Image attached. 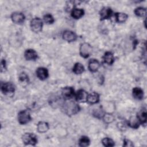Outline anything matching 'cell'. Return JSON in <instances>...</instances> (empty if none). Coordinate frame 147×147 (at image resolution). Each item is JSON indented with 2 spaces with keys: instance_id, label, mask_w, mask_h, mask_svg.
<instances>
[{
  "instance_id": "obj_1",
  "label": "cell",
  "mask_w": 147,
  "mask_h": 147,
  "mask_svg": "<svg viewBox=\"0 0 147 147\" xmlns=\"http://www.w3.org/2000/svg\"><path fill=\"white\" fill-rule=\"evenodd\" d=\"M79 105L72 100L65 103L63 106V110L68 115H75L79 112Z\"/></svg>"
},
{
  "instance_id": "obj_2",
  "label": "cell",
  "mask_w": 147,
  "mask_h": 147,
  "mask_svg": "<svg viewBox=\"0 0 147 147\" xmlns=\"http://www.w3.org/2000/svg\"><path fill=\"white\" fill-rule=\"evenodd\" d=\"M23 142L25 145H35L37 143V138L36 135L30 133H25L22 137Z\"/></svg>"
},
{
  "instance_id": "obj_3",
  "label": "cell",
  "mask_w": 147,
  "mask_h": 147,
  "mask_svg": "<svg viewBox=\"0 0 147 147\" xmlns=\"http://www.w3.org/2000/svg\"><path fill=\"white\" fill-rule=\"evenodd\" d=\"M31 120V117L29 112L26 110H22L19 112L18 114V122L21 125H25Z\"/></svg>"
},
{
  "instance_id": "obj_4",
  "label": "cell",
  "mask_w": 147,
  "mask_h": 147,
  "mask_svg": "<svg viewBox=\"0 0 147 147\" xmlns=\"http://www.w3.org/2000/svg\"><path fill=\"white\" fill-rule=\"evenodd\" d=\"M79 52L81 56L84 58H87L90 56L92 52V47L88 43H83L80 45Z\"/></svg>"
},
{
  "instance_id": "obj_5",
  "label": "cell",
  "mask_w": 147,
  "mask_h": 147,
  "mask_svg": "<svg viewBox=\"0 0 147 147\" xmlns=\"http://www.w3.org/2000/svg\"><path fill=\"white\" fill-rule=\"evenodd\" d=\"M30 28L32 31L38 33L42 30V22L40 18H34L30 21Z\"/></svg>"
},
{
  "instance_id": "obj_6",
  "label": "cell",
  "mask_w": 147,
  "mask_h": 147,
  "mask_svg": "<svg viewBox=\"0 0 147 147\" xmlns=\"http://www.w3.org/2000/svg\"><path fill=\"white\" fill-rule=\"evenodd\" d=\"M1 91L5 95L13 94L15 91L14 86L10 82H5L1 84Z\"/></svg>"
},
{
  "instance_id": "obj_7",
  "label": "cell",
  "mask_w": 147,
  "mask_h": 147,
  "mask_svg": "<svg viewBox=\"0 0 147 147\" xmlns=\"http://www.w3.org/2000/svg\"><path fill=\"white\" fill-rule=\"evenodd\" d=\"M61 95L65 100L70 99L75 95L74 89L72 87H65L62 89Z\"/></svg>"
},
{
  "instance_id": "obj_8",
  "label": "cell",
  "mask_w": 147,
  "mask_h": 147,
  "mask_svg": "<svg viewBox=\"0 0 147 147\" xmlns=\"http://www.w3.org/2000/svg\"><path fill=\"white\" fill-rule=\"evenodd\" d=\"M113 14V11L109 7H103L99 12L100 20H104L110 18Z\"/></svg>"
},
{
  "instance_id": "obj_9",
  "label": "cell",
  "mask_w": 147,
  "mask_h": 147,
  "mask_svg": "<svg viewBox=\"0 0 147 147\" xmlns=\"http://www.w3.org/2000/svg\"><path fill=\"white\" fill-rule=\"evenodd\" d=\"M12 21L17 24H20L24 22L25 17L24 14L20 12H14L11 16Z\"/></svg>"
},
{
  "instance_id": "obj_10",
  "label": "cell",
  "mask_w": 147,
  "mask_h": 147,
  "mask_svg": "<svg viewBox=\"0 0 147 147\" xmlns=\"http://www.w3.org/2000/svg\"><path fill=\"white\" fill-rule=\"evenodd\" d=\"M63 37L65 41L68 42H72L76 40L77 36L74 32L71 30H65L63 34Z\"/></svg>"
},
{
  "instance_id": "obj_11",
  "label": "cell",
  "mask_w": 147,
  "mask_h": 147,
  "mask_svg": "<svg viewBox=\"0 0 147 147\" xmlns=\"http://www.w3.org/2000/svg\"><path fill=\"white\" fill-rule=\"evenodd\" d=\"M75 99L77 101L84 102V101H87L88 94L84 90L80 89L76 92V93L75 94Z\"/></svg>"
},
{
  "instance_id": "obj_12",
  "label": "cell",
  "mask_w": 147,
  "mask_h": 147,
  "mask_svg": "<svg viewBox=\"0 0 147 147\" xmlns=\"http://www.w3.org/2000/svg\"><path fill=\"white\" fill-rule=\"evenodd\" d=\"M36 75L40 80H45L48 76V71L44 67H39L36 70Z\"/></svg>"
},
{
  "instance_id": "obj_13",
  "label": "cell",
  "mask_w": 147,
  "mask_h": 147,
  "mask_svg": "<svg viewBox=\"0 0 147 147\" xmlns=\"http://www.w3.org/2000/svg\"><path fill=\"white\" fill-rule=\"evenodd\" d=\"M24 56L27 60H35L37 58V53L34 49H28L25 51Z\"/></svg>"
},
{
  "instance_id": "obj_14",
  "label": "cell",
  "mask_w": 147,
  "mask_h": 147,
  "mask_svg": "<svg viewBox=\"0 0 147 147\" xmlns=\"http://www.w3.org/2000/svg\"><path fill=\"white\" fill-rule=\"evenodd\" d=\"M99 67L100 63L96 59H91L88 62V69L91 72H96L99 69Z\"/></svg>"
},
{
  "instance_id": "obj_15",
  "label": "cell",
  "mask_w": 147,
  "mask_h": 147,
  "mask_svg": "<svg viewBox=\"0 0 147 147\" xmlns=\"http://www.w3.org/2000/svg\"><path fill=\"white\" fill-rule=\"evenodd\" d=\"M99 100V95L98 93L93 92L88 94L87 98V101L90 104H95Z\"/></svg>"
},
{
  "instance_id": "obj_16",
  "label": "cell",
  "mask_w": 147,
  "mask_h": 147,
  "mask_svg": "<svg viewBox=\"0 0 147 147\" xmlns=\"http://www.w3.org/2000/svg\"><path fill=\"white\" fill-rule=\"evenodd\" d=\"M132 94L134 98L138 100L142 99L144 96L143 90L140 87H134L132 90Z\"/></svg>"
},
{
  "instance_id": "obj_17",
  "label": "cell",
  "mask_w": 147,
  "mask_h": 147,
  "mask_svg": "<svg viewBox=\"0 0 147 147\" xmlns=\"http://www.w3.org/2000/svg\"><path fill=\"white\" fill-rule=\"evenodd\" d=\"M103 58L105 63L109 65H111L114 61V55L111 52H106L105 53Z\"/></svg>"
},
{
  "instance_id": "obj_18",
  "label": "cell",
  "mask_w": 147,
  "mask_h": 147,
  "mask_svg": "<svg viewBox=\"0 0 147 147\" xmlns=\"http://www.w3.org/2000/svg\"><path fill=\"white\" fill-rule=\"evenodd\" d=\"M37 129L40 133H45L49 129V125L47 122L41 121L39 122L37 126Z\"/></svg>"
},
{
  "instance_id": "obj_19",
  "label": "cell",
  "mask_w": 147,
  "mask_h": 147,
  "mask_svg": "<svg viewBox=\"0 0 147 147\" xmlns=\"http://www.w3.org/2000/svg\"><path fill=\"white\" fill-rule=\"evenodd\" d=\"M84 15V10L82 9L74 8L71 11V16L75 19H79Z\"/></svg>"
},
{
  "instance_id": "obj_20",
  "label": "cell",
  "mask_w": 147,
  "mask_h": 147,
  "mask_svg": "<svg viewBox=\"0 0 147 147\" xmlns=\"http://www.w3.org/2000/svg\"><path fill=\"white\" fill-rule=\"evenodd\" d=\"M137 118L141 123H146V112L145 110H142L139 111L137 114Z\"/></svg>"
},
{
  "instance_id": "obj_21",
  "label": "cell",
  "mask_w": 147,
  "mask_h": 147,
  "mask_svg": "<svg viewBox=\"0 0 147 147\" xmlns=\"http://www.w3.org/2000/svg\"><path fill=\"white\" fill-rule=\"evenodd\" d=\"M116 21L119 23L124 22L127 18V15L123 13H116L115 14Z\"/></svg>"
},
{
  "instance_id": "obj_22",
  "label": "cell",
  "mask_w": 147,
  "mask_h": 147,
  "mask_svg": "<svg viewBox=\"0 0 147 147\" xmlns=\"http://www.w3.org/2000/svg\"><path fill=\"white\" fill-rule=\"evenodd\" d=\"M84 68L83 65L80 63H76L75 64L72 71L75 74H80L83 72Z\"/></svg>"
},
{
  "instance_id": "obj_23",
  "label": "cell",
  "mask_w": 147,
  "mask_h": 147,
  "mask_svg": "<svg viewBox=\"0 0 147 147\" xmlns=\"http://www.w3.org/2000/svg\"><path fill=\"white\" fill-rule=\"evenodd\" d=\"M18 80H19L20 84L22 86H25L29 82L28 76L25 72H22L21 74H20V75H19Z\"/></svg>"
},
{
  "instance_id": "obj_24",
  "label": "cell",
  "mask_w": 147,
  "mask_h": 147,
  "mask_svg": "<svg viewBox=\"0 0 147 147\" xmlns=\"http://www.w3.org/2000/svg\"><path fill=\"white\" fill-rule=\"evenodd\" d=\"M135 14L138 17H143L146 16V10L145 8L142 7H138L136 8L134 10Z\"/></svg>"
},
{
  "instance_id": "obj_25",
  "label": "cell",
  "mask_w": 147,
  "mask_h": 147,
  "mask_svg": "<svg viewBox=\"0 0 147 147\" xmlns=\"http://www.w3.org/2000/svg\"><path fill=\"white\" fill-rule=\"evenodd\" d=\"M90 140L86 136H82L79 141V145L80 146H87L90 145Z\"/></svg>"
},
{
  "instance_id": "obj_26",
  "label": "cell",
  "mask_w": 147,
  "mask_h": 147,
  "mask_svg": "<svg viewBox=\"0 0 147 147\" xmlns=\"http://www.w3.org/2000/svg\"><path fill=\"white\" fill-rule=\"evenodd\" d=\"M139 125H140V122L137 118V119L134 118H131L128 122V125H129L131 127H133L134 129H137V127H138Z\"/></svg>"
},
{
  "instance_id": "obj_27",
  "label": "cell",
  "mask_w": 147,
  "mask_h": 147,
  "mask_svg": "<svg viewBox=\"0 0 147 147\" xmlns=\"http://www.w3.org/2000/svg\"><path fill=\"white\" fill-rule=\"evenodd\" d=\"M102 142L105 146H114L115 145L113 140L108 137L104 138L102 140Z\"/></svg>"
},
{
  "instance_id": "obj_28",
  "label": "cell",
  "mask_w": 147,
  "mask_h": 147,
  "mask_svg": "<svg viewBox=\"0 0 147 147\" xmlns=\"http://www.w3.org/2000/svg\"><path fill=\"white\" fill-rule=\"evenodd\" d=\"M44 21L48 24H51L54 22V18L51 14H47L44 16Z\"/></svg>"
},
{
  "instance_id": "obj_29",
  "label": "cell",
  "mask_w": 147,
  "mask_h": 147,
  "mask_svg": "<svg viewBox=\"0 0 147 147\" xmlns=\"http://www.w3.org/2000/svg\"><path fill=\"white\" fill-rule=\"evenodd\" d=\"M103 119L105 122L106 123H110L113 121L114 117L110 114H106L103 115Z\"/></svg>"
},
{
  "instance_id": "obj_30",
  "label": "cell",
  "mask_w": 147,
  "mask_h": 147,
  "mask_svg": "<svg viewBox=\"0 0 147 147\" xmlns=\"http://www.w3.org/2000/svg\"><path fill=\"white\" fill-rule=\"evenodd\" d=\"M6 69V61L4 59H2L1 61V72H5Z\"/></svg>"
},
{
  "instance_id": "obj_31",
  "label": "cell",
  "mask_w": 147,
  "mask_h": 147,
  "mask_svg": "<svg viewBox=\"0 0 147 147\" xmlns=\"http://www.w3.org/2000/svg\"><path fill=\"white\" fill-rule=\"evenodd\" d=\"M123 146H133L134 145L131 141L127 139H125L123 140Z\"/></svg>"
}]
</instances>
